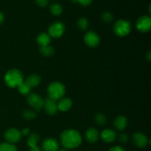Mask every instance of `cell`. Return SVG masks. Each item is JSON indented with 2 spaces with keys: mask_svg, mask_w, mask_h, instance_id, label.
I'll use <instances>...</instances> for the list:
<instances>
[{
  "mask_svg": "<svg viewBox=\"0 0 151 151\" xmlns=\"http://www.w3.org/2000/svg\"><path fill=\"white\" fill-rule=\"evenodd\" d=\"M109 151H125L124 150L123 147H120V146H114V147H112L111 148L109 149Z\"/></svg>",
  "mask_w": 151,
  "mask_h": 151,
  "instance_id": "obj_31",
  "label": "cell"
},
{
  "mask_svg": "<svg viewBox=\"0 0 151 151\" xmlns=\"http://www.w3.org/2000/svg\"><path fill=\"white\" fill-rule=\"evenodd\" d=\"M92 0H77V2L80 3L83 6H88L91 3Z\"/></svg>",
  "mask_w": 151,
  "mask_h": 151,
  "instance_id": "obj_30",
  "label": "cell"
},
{
  "mask_svg": "<svg viewBox=\"0 0 151 151\" xmlns=\"http://www.w3.org/2000/svg\"><path fill=\"white\" fill-rule=\"evenodd\" d=\"M29 151H41V149L38 147V146H36V147H30V150H29Z\"/></svg>",
  "mask_w": 151,
  "mask_h": 151,
  "instance_id": "obj_34",
  "label": "cell"
},
{
  "mask_svg": "<svg viewBox=\"0 0 151 151\" xmlns=\"http://www.w3.org/2000/svg\"><path fill=\"white\" fill-rule=\"evenodd\" d=\"M17 88L19 92L23 95H27L31 91V87L25 81H24L22 84H20Z\"/></svg>",
  "mask_w": 151,
  "mask_h": 151,
  "instance_id": "obj_22",
  "label": "cell"
},
{
  "mask_svg": "<svg viewBox=\"0 0 151 151\" xmlns=\"http://www.w3.org/2000/svg\"><path fill=\"white\" fill-rule=\"evenodd\" d=\"M60 142L65 148L74 149L81 145L82 137L75 130L68 129L60 134Z\"/></svg>",
  "mask_w": 151,
  "mask_h": 151,
  "instance_id": "obj_1",
  "label": "cell"
},
{
  "mask_svg": "<svg viewBox=\"0 0 151 151\" xmlns=\"http://www.w3.org/2000/svg\"><path fill=\"white\" fill-rule=\"evenodd\" d=\"M72 101L69 98H62L58 103V109L61 111H67L72 108Z\"/></svg>",
  "mask_w": 151,
  "mask_h": 151,
  "instance_id": "obj_15",
  "label": "cell"
},
{
  "mask_svg": "<svg viewBox=\"0 0 151 151\" xmlns=\"http://www.w3.org/2000/svg\"><path fill=\"white\" fill-rule=\"evenodd\" d=\"M99 138V133L96 128H91L86 132V139L89 143H94Z\"/></svg>",
  "mask_w": 151,
  "mask_h": 151,
  "instance_id": "obj_14",
  "label": "cell"
},
{
  "mask_svg": "<svg viewBox=\"0 0 151 151\" xmlns=\"http://www.w3.org/2000/svg\"><path fill=\"white\" fill-rule=\"evenodd\" d=\"M25 82H26L31 88H32V87H35L38 85H39L40 83H41V78H40L38 75L32 74V75H30L27 78Z\"/></svg>",
  "mask_w": 151,
  "mask_h": 151,
  "instance_id": "obj_18",
  "label": "cell"
},
{
  "mask_svg": "<svg viewBox=\"0 0 151 151\" xmlns=\"http://www.w3.org/2000/svg\"><path fill=\"white\" fill-rule=\"evenodd\" d=\"M66 92L65 86L60 82H53L48 86L47 93L49 97L54 100H60L63 98Z\"/></svg>",
  "mask_w": 151,
  "mask_h": 151,
  "instance_id": "obj_3",
  "label": "cell"
},
{
  "mask_svg": "<svg viewBox=\"0 0 151 151\" xmlns=\"http://www.w3.org/2000/svg\"><path fill=\"white\" fill-rule=\"evenodd\" d=\"M137 28L142 32H147L151 28V19L150 16H143L137 22Z\"/></svg>",
  "mask_w": 151,
  "mask_h": 151,
  "instance_id": "obj_9",
  "label": "cell"
},
{
  "mask_svg": "<svg viewBox=\"0 0 151 151\" xmlns=\"http://www.w3.org/2000/svg\"><path fill=\"white\" fill-rule=\"evenodd\" d=\"M27 102L29 106H31V107L33 108L35 110L39 111L44 107V99L35 93L29 94L27 97Z\"/></svg>",
  "mask_w": 151,
  "mask_h": 151,
  "instance_id": "obj_5",
  "label": "cell"
},
{
  "mask_svg": "<svg viewBox=\"0 0 151 151\" xmlns=\"http://www.w3.org/2000/svg\"><path fill=\"white\" fill-rule=\"evenodd\" d=\"M5 83L10 88L18 87L24 82L23 75L19 69H10L4 76Z\"/></svg>",
  "mask_w": 151,
  "mask_h": 151,
  "instance_id": "obj_2",
  "label": "cell"
},
{
  "mask_svg": "<svg viewBox=\"0 0 151 151\" xmlns=\"http://www.w3.org/2000/svg\"><path fill=\"white\" fill-rule=\"evenodd\" d=\"M131 24L130 22L125 19L118 20L114 25V32L116 35L124 37L131 32Z\"/></svg>",
  "mask_w": 151,
  "mask_h": 151,
  "instance_id": "obj_4",
  "label": "cell"
},
{
  "mask_svg": "<svg viewBox=\"0 0 151 151\" xmlns=\"http://www.w3.org/2000/svg\"><path fill=\"white\" fill-rule=\"evenodd\" d=\"M40 52H41V54L42 55L46 56V57H49V56H51L54 54L55 50L50 45L43 46V47H41V48H40Z\"/></svg>",
  "mask_w": 151,
  "mask_h": 151,
  "instance_id": "obj_20",
  "label": "cell"
},
{
  "mask_svg": "<svg viewBox=\"0 0 151 151\" xmlns=\"http://www.w3.org/2000/svg\"><path fill=\"white\" fill-rule=\"evenodd\" d=\"M84 41L89 47H96L99 45L100 41L98 34L94 31H88L84 36Z\"/></svg>",
  "mask_w": 151,
  "mask_h": 151,
  "instance_id": "obj_8",
  "label": "cell"
},
{
  "mask_svg": "<svg viewBox=\"0 0 151 151\" xmlns=\"http://www.w3.org/2000/svg\"><path fill=\"white\" fill-rule=\"evenodd\" d=\"M36 41L41 47H43V46L50 45L51 38H50V36L49 35V34L45 33V32H42V33H40L38 35Z\"/></svg>",
  "mask_w": 151,
  "mask_h": 151,
  "instance_id": "obj_17",
  "label": "cell"
},
{
  "mask_svg": "<svg viewBox=\"0 0 151 151\" xmlns=\"http://www.w3.org/2000/svg\"><path fill=\"white\" fill-rule=\"evenodd\" d=\"M101 138L105 142L111 143L116 138V134L113 130L106 129L101 133Z\"/></svg>",
  "mask_w": 151,
  "mask_h": 151,
  "instance_id": "obj_13",
  "label": "cell"
},
{
  "mask_svg": "<svg viewBox=\"0 0 151 151\" xmlns=\"http://www.w3.org/2000/svg\"><path fill=\"white\" fill-rule=\"evenodd\" d=\"M127 125H128V120L124 116H119L114 121V127L119 131L125 129Z\"/></svg>",
  "mask_w": 151,
  "mask_h": 151,
  "instance_id": "obj_16",
  "label": "cell"
},
{
  "mask_svg": "<svg viewBox=\"0 0 151 151\" xmlns=\"http://www.w3.org/2000/svg\"><path fill=\"white\" fill-rule=\"evenodd\" d=\"M65 31V26L62 22H56L52 24L49 27V35L52 38H59L63 34Z\"/></svg>",
  "mask_w": 151,
  "mask_h": 151,
  "instance_id": "obj_6",
  "label": "cell"
},
{
  "mask_svg": "<svg viewBox=\"0 0 151 151\" xmlns=\"http://www.w3.org/2000/svg\"><path fill=\"white\" fill-rule=\"evenodd\" d=\"M42 148L44 151H58L59 149V144L55 139L47 138L43 142Z\"/></svg>",
  "mask_w": 151,
  "mask_h": 151,
  "instance_id": "obj_11",
  "label": "cell"
},
{
  "mask_svg": "<svg viewBox=\"0 0 151 151\" xmlns=\"http://www.w3.org/2000/svg\"><path fill=\"white\" fill-rule=\"evenodd\" d=\"M44 107L45 109L46 112L50 115L55 114L58 110V104L55 100H52L50 97L46 99V100L44 101Z\"/></svg>",
  "mask_w": 151,
  "mask_h": 151,
  "instance_id": "obj_12",
  "label": "cell"
},
{
  "mask_svg": "<svg viewBox=\"0 0 151 151\" xmlns=\"http://www.w3.org/2000/svg\"><path fill=\"white\" fill-rule=\"evenodd\" d=\"M133 142L136 146L140 148L145 147L149 142V139L147 136L145 135L142 133H136L133 136Z\"/></svg>",
  "mask_w": 151,
  "mask_h": 151,
  "instance_id": "obj_10",
  "label": "cell"
},
{
  "mask_svg": "<svg viewBox=\"0 0 151 151\" xmlns=\"http://www.w3.org/2000/svg\"><path fill=\"white\" fill-rule=\"evenodd\" d=\"M4 138L10 144H15L20 141L22 133L16 128H10L4 133Z\"/></svg>",
  "mask_w": 151,
  "mask_h": 151,
  "instance_id": "obj_7",
  "label": "cell"
},
{
  "mask_svg": "<svg viewBox=\"0 0 151 151\" xmlns=\"http://www.w3.org/2000/svg\"><path fill=\"white\" fill-rule=\"evenodd\" d=\"M4 16L3 15V13L1 12H0V24H2V22H4Z\"/></svg>",
  "mask_w": 151,
  "mask_h": 151,
  "instance_id": "obj_33",
  "label": "cell"
},
{
  "mask_svg": "<svg viewBox=\"0 0 151 151\" xmlns=\"http://www.w3.org/2000/svg\"><path fill=\"white\" fill-rule=\"evenodd\" d=\"M0 151H17V147L13 144L5 142L0 144Z\"/></svg>",
  "mask_w": 151,
  "mask_h": 151,
  "instance_id": "obj_23",
  "label": "cell"
},
{
  "mask_svg": "<svg viewBox=\"0 0 151 151\" xmlns=\"http://www.w3.org/2000/svg\"><path fill=\"white\" fill-rule=\"evenodd\" d=\"M94 119H95V122L97 125H104L106 123V117L105 115L101 114H97L94 117Z\"/></svg>",
  "mask_w": 151,
  "mask_h": 151,
  "instance_id": "obj_26",
  "label": "cell"
},
{
  "mask_svg": "<svg viewBox=\"0 0 151 151\" xmlns=\"http://www.w3.org/2000/svg\"><path fill=\"white\" fill-rule=\"evenodd\" d=\"M39 137L37 134H32L29 135V138L27 140V145H29V147H36L37 145H38V142H39Z\"/></svg>",
  "mask_w": 151,
  "mask_h": 151,
  "instance_id": "obj_19",
  "label": "cell"
},
{
  "mask_svg": "<svg viewBox=\"0 0 151 151\" xmlns=\"http://www.w3.org/2000/svg\"><path fill=\"white\" fill-rule=\"evenodd\" d=\"M22 116L25 119L27 120H32L36 117V113L32 110H25L22 113Z\"/></svg>",
  "mask_w": 151,
  "mask_h": 151,
  "instance_id": "obj_25",
  "label": "cell"
},
{
  "mask_svg": "<svg viewBox=\"0 0 151 151\" xmlns=\"http://www.w3.org/2000/svg\"><path fill=\"white\" fill-rule=\"evenodd\" d=\"M71 1H72V2H74V3L77 2V0H71Z\"/></svg>",
  "mask_w": 151,
  "mask_h": 151,
  "instance_id": "obj_35",
  "label": "cell"
},
{
  "mask_svg": "<svg viewBox=\"0 0 151 151\" xmlns=\"http://www.w3.org/2000/svg\"><path fill=\"white\" fill-rule=\"evenodd\" d=\"M50 12L52 13L54 16H59L63 12V7L58 3H53L51 4L50 7Z\"/></svg>",
  "mask_w": 151,
  "mask_h": 151,
  "instance_id": "obj_21",
  "label": "cell"
},
{
  "mask_svg": "<svg viewBox=\"0 0 151 151\" xmlns=\"http://www.w3.org/2000/svg\"><path fill=\"white\" fill-rule=\"evenodd\" d=\"M35 2L39 7H45L49 3V0H35Z\"/></svg>",
  "mask_w": 151,
  "mask_h": 151,
  "instance_id": "obj_28",
  "label": "cell"
},
{
  "mask_svg": "<svg viewBox=\"0 0 151 151\" xmlns=\"http://www.w3.org/2000/svg\"><path fill=\"white\" fill-rule=\"evenodd\" d=\"M88 21L86 18H81L78 21V26L82 30H86L88 27Z\"/></svg>",
  "mask_w": 151,
  "mask_h": 151,
  "instance_id": "obj_24",
  "label": "cell"
},
{
  "mask_svg": "<svg viewBox=\"0 0 151 151\" xmlns=\"http://www.w3.org/2000/svg\"><path fill=\"white\" fill-rule=\"evenodd\" d=\"M119 142H120L126 143L127 142H128V136H127L125 134H120V135H119Z\"/></svg>",
  "mask_w": 151,
  "mask_h": 151,
  "instance_id": "obj_29",
  "label": "cell"
},
{
  "mask_svg": "<svg viewBox=\"0 0 151 151\" xmlns=\"http://www.w3.org/2000/svg\"><path fill=\"white\" fill-rule=\"evenodd\" d=\"M58 151H66V150H63V149H62V150H58Z\"/></svg>",
  "mask_w": 151,
  "mask_h": 151,
  "instance_id": "obj_36",
  "label": "cell"
},
{
  "mask_svg": "<svg viewBox=\"0 0 151 151\" xmlns=\"http://www.w3.org/2000/svg\"><path fill=\"white\" fill-rule=\"evenodd\" d=\"M22 135H24V136H27L28 134H29V128H24V129H23L22 130Z\"/></svg>",
  "mask_w": 151,
  "mask_h": 151,
  "instance_id": "obj_32",
  "label": "cell"
},
{
  "mask_svg": "<svg viewBox=\"0 0 151 151\" xmlns=\"http://www.w3.org/2000/svg\"><path fill=\"white\" fill-rule=\"evenodd\" d=\"M102 19L103 22H106V23H111L113 21L114 16L110 12H105L102 14Z\"/></svg>",
  "mask_w": 151,
  "mask_h": 151,
  "instance_id": "obj_27",
  "label": "cell"
}]
</instances>
